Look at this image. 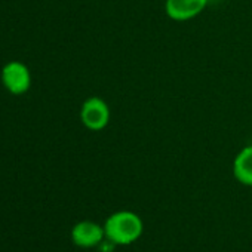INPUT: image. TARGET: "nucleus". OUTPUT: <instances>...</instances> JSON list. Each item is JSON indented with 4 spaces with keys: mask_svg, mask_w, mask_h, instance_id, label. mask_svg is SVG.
Masks as SVG:
<instances>
[{
    "mask_svg": "<svg viewBox=\"0 0 252 252\" xmlns=\"http://www.w3.org/2000/svg\"><path fill=\"white\" fill-rule=\"evenodd\" d=\"M234 178L248 187H252V146L243 147L233 160Z\"/></svg>",
    "mask_w": 252,
    "mask_h": 252,
    "instance_id": "6",
    "label": "nucleus"
},
{
    "mask_svg": "<svg viewBox=\"0 0 252 252\" xmlns=\"http://www.w3.org/2000/svg\"><path fill=\"white\" fill-rule=\"evenodd\" d=\"M208 2L209 0H166L165 14L177 23L190 21L205 11Z\"/></svg>",
    "mask_w": 252,
    "mask_h": 252,
    "instance_id": "4",
    "label": "nucleus"
},
{
    "mask_svg": "<svg viewBox=\"0 0 252 252\" xmlns=\"http://www.w3.org/2000/svg\"><path fill=\"white\" fill-rule=\"evenodd\" d=\"M2 83L11 94L23 95L32 86V73L26 64L11 61L2 70Z\"/></svg>",
    "mask_w": 252,
    "mask_h": 252,
    "instance_id": "3",
    "label": "nucleus"
},
{
    "mask_svg": "<svg viewBox=\"0 0 252 252\" xmlns=\"http://www.w3.org/2000/svg\"><path fill=\"white\" fill-rule=\"evenodd\" d=\"M104 239H105L104 225H99L89 220L79 221L71 228V240L79 248L89 249V248L99 246Z\"/></svg>",
    "mask_w": 252,
    "mask_h": 252,
    "instance_id": "5",
    "label": "nucleus"
},
{
    "mask_svg": "<svg viewBox=\"0 0 252 252\" xmlns=\"http://www.w3.org/2000/svg\"><path fill=\"white\" fill-rule=\"evenodd\" d=\"M111 111L108 104L99 96H89L80 108V120L89 131L98 132L105 129L110 123Z\"/></svg>",
    "mask_w": 252,
    "mask_h": 252,
    "instance_id": "2",
    "label": "nucleus"
},
{
    "mask_svg": "<svg viewBox=\"0 0 252 252\" xmlns=\"http://www.w3.org/2000/svg\"><path fill=\"white\" fill-rule=\"evenodd\" d=\"M105 239L114 245H129L138 240L144 231L141 217L132 211H117L104 222Z\"/></svg>",
    "mask_w": 252,
    "mask_h": 252,
    "instance_id": "1",
    "label": "nucleus"
}]
</instances>
